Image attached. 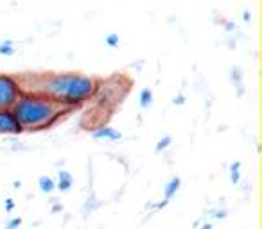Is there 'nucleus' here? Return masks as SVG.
Here are the masks:
<instances>
[{
    "label": "nucleus",
    "instance_id": "25",
    "mask_svg": "<svg viewBox=\"0 0 262 229\" xmlns=\"http://www.w3.org/2000/svg\"><path fill=\"white\" fill-rule=\"evenodd\" d=\"M201 229H212V222H205V224L201 226Z\"/></svg>",
    "mask_w": 262,
    "mask_h": 229
},
{
    "label": "nucleus",
    "instance_id": "17",
    "mask_svg": "<svg viewBox=\"0 0 262 229\" xmlns=\"http://www.w3.org/2000/svg\"><path fill=\"white\" fill-rule=\"evenodd\" d=\"M20 226H22V219H20V217H13V219L7 220L5 229H18Z\"/></svg>",
    "mask_w": 262,
    "mask_h": 229
},
{
    "label": "nucleus",
    "instance_id": "19",
    "mask_svg": "<svg viewBox=\"0 0 262 229\" xmlns=\"http://www.w3.org/2000/svg\"><path fill=\"white\" fill-rule=\"evenodd\" d=\"M15 209V199H5V211L11 213Z\"/></svg>",
    "mask_w": 262,
    "mask_h": 229
},
{
    "label": "nucleus",
    "instance_id": "3",
    "mask_svg": "<svg viewBox=\"0 0 262 229\" xmlns=\"http://www.w3.org/2000/svg\"><path fill=\"white\" fill-rule=\"evenodd\" d=\"M22 93L24 92L18 77L9 73H0V110H13Z\"/></svg>",
    "mask_w": 262,
    "mask_h": 229
},
{
    "label": "nucleus",
    "instance_id": "16",
    "mask_svg": "<svg viewBox=\"0 0 262 229\" xmlns=\"http://www.w3.org/2000/svg\"><path fill=\"white\" fill-rule=\"evenodd\" d=\"M95 201H97V199L94 197V195H92V201H86V204H84V213L88 215V211L90 213H92V211H95V209L99 208V203H95Z\"/></svg>",
    "mask_w": 262,
    "mask_h": 229
},
{
    "label": "nucleus",
    "instance_id": "2",
    "mask_svg": "<svg viewBox=\"0 0 262 229\" xmlns=\"http://www.w3.org/2000/svg\"><path fill=\"white\" fill-rule=\"evenodd\" d=\"M11 111L24 133V131H43L52 127L68 110L43 95L22 93Z\"/></svg>",
    "mask_w": 262,
    "mask_h": 229
},
{
    "label": "nucleus",
    "instance_id": "13",
    "mask_svg": "<svg viewBox=\"0 0 262 229\" xmlns=\"http://www.w3.org/2000/svg\"><path fill=\"white\" fill-rule=\"evenodd\" d=\"M171 143H173V136H171V135L162 136V138L158 140V143H157V145H155V151H157V152H163V151H167L169 147H171Z\"/></svg>",
    "mask_w": 262,
    "mask_h": 229
},
{
    "label": "nucleus",
    "instance_id": "9",
    "mask_svg": "<svg viewBox=\"0 0 262 229\" xmlns=\"http://www.w3.org/2000/svg\"><path fill=\"white\" fill-rule=\"evenodd\" d=\"M38 186H40V192L42 193H52L56 190V181H54L51 176H40L38 179Z\"/></svg>",
    "mask_w": 262,
    "mask_h": 229
},
{
    "label": "nucleus",
    "instance_id": "23",
    "mask_svg": "<svg viewBox=\"0 0 262 229\" xmlns=\"http://www.w3.org/2000/svg\"><path fill=\"white\" fill-rule=\"evenodd\" d=\"M242 18H244L246 22H250L252 20V13H250V11H244V16H242Z\"/></svg>",
    "mask_w": 262,
    "mask_h": 229
},
{
    "label": "nucleus",
    "instance_id": "21",
    "mask_svg": "<svg viewBox=\"0 0 262 229\" xmlns=\"http://www.w3.org/2000/svg\"><path fill=\"white\" fill-rule=\"evenodd\" d=\"M225 27H226V32H232V31H236V29H237L236 22H226Z\"/></svg>",
    "mask_w": 262,
    "mask_h": 229
},
{
    "label": "nucleus",
    "instance_id": "20",
    "mask_svg": "<svg viewBox=\"0 0 262 229\" xmlns=\"http://www.w3.org/2000/svg\"><path fill=\"white\" fill-rule=\"evenodd\" d=\"M59 211H63V204H61V203H54L52 204V209H51V213H59Z\"/></svg>",
    "mask_w": 262,
    "mask_h": 229
},
{
    "label": "nucleus",
    "instance_id": "5",
    "mask_svg": "<svg viewBox=\"0 0 262 229\" xmlns=\"http://www.w3.org/2000/svg\"><path fill=\"white\" fill-rule=\"evenodd\" d=\"M92 138L94 140H108V141H119L122 135L117 129L110 127V125H101L97 129L92 131Z\"/></svg>",
    "mask_w": 262,
    "mask_h": 229
},
{
    "label": "nucleus",
    "instance_id": "6",
    "mask_svg": "<svg viewBox=\"0 0 262 229\" xmlns=\"http://www.w3.org/2000/svg\"><path fill=\"white\" fill-rule=\"evenodd\" d=\"M74 184V177L68 170H59L58 172V181H56V190L61 193H67Z\"/></svg>",
    "mask_w": 262,
    "mask_h": 229
},
{
    "label": "nucleus",
    "instance_id": "8",
    "mask_svg": "<svg viewBox=\"0 0 262 229\" xmlns=\"http://www.w3.org/2000/svg\"><path fill=\"white\" fill-rule=\"evenodd\" d=\"M230 81L234 83V86L237 88V95L242 97L244 95V84H242V72L239 67H232L230 70Z\"/></svg>",
    "mask_w": 262,
    "mask_h": 229
},
{
    "label": "nucleus",
    "instance_id": "4",
    "mask_svg": "<svg viewBox=\"0 0 262 229\" xmlns=\"http://www.w3.org/2000/svg\"><path fill=\"white\" fill-rule=\"evenodd\" d=\"M22 129L11 110H0V135H20Z\"/></svg>",
    "mask_w": 262,
    "mask_h": 229
},
{
    "label": "nucleus",
    "instance_id": "15",
    "mask_svg": "<svg viewBox=\"0 0 262 229\" xmlns=\"http://www.w3.org/2000/svg\"><path fill=\"white\" fill-rule=\"evenodd\" d=\"M226 215H228V211H226L225 208H217V209H212V211H210V217H212L214 220L226 219Z\"/></svg>",
    "mask_w": 262,
    "mask_h": 229
},
{
    "label": "nucleus",
    "instance_id": "12",
    "mask_svg": "<svg viewBox=\"0 0 262 229\" xmlns=\"http://www.w3.org/2000/svg\"><path fill=\"white\" fill-rule=\"evenodd\" d=\"M16 52L13 40H2L0 42V56H13Z\"/></svg>",
    "mask_w": 262,
    "mask_h": 229
},
{
    "label": "nucleus",
    "instance_id": "24",
    "mask_svg": "<svg viewBox=\"0 0 262 229\" xmlns=\"http://www.w3.org/2000/svg\"><path fill=\"white\" fill-rule=\"evenodd\" d=\"M20 186H22V181H13V188H15V190H18Z\"/></svg>",
    "mask_w": 262,
    "mask_h": 229
},
{
    "label": "nucleus",
    "instance_id": "22",
    "mask_svg": "<svg viewBox=\"0 0 262 229\" xmlns=\"http://www.w3.org/2000/svg\"><path fill=\"white\" fill-rule=\"evenodd\" d=\"M167 201H163V199H162V203H157V204H155V209H163V208H165V206H167Z\"/></svg>",
    "mask_w": 262,
    "mask_h": 229
},
{
    "label": "nucleus",
    "instance_id": "1",
    "mask_svg": "<svg viewBox=\"0 0 262 229\" xmlns=\"http://www.w3.org/2000/svg\"><path fill=\"white\" fill-rule=\"evenodd\" d=\"M20 79L31 81V84L22 86L24 93H38L63 106L68 111L76 110L88 102L95 93L97 81L90 75L67 72V73H36L22 75Z\"/></svg>",
    "mask_w": 262,
    "mask_h": 229
},
{
    "label": "nucleus",
    "instance_id": "7",
    "mask_svg": "<svg viewBox=\"0 0 262 229\" xmlns=\"http://www.w3.org/2000/svg\"><path fill=\"white\" fill-rule=\"evenodd\" d=\"M180 186H182V179H180L178 176L171 177V179L167 181V184L163 186V201H167L169 203V201L178 193Z\"/></svg>",
    "mask_w": 262,
    "mask_h": 229
},
{
    "label": "nucleus",
    "instance_id": "14",
    "mask_svg": "<svg viewBox=\"0 0 262 229\" xmlns=\"http://www.w3.org/2000/svg\"><path fill=\"white\" fill-rule=\"evenodd\" d=\"M105 43L108 45L110 48H119V43H121V38L117 32H108L105 38Z\"/></svg>",
    "mask_w": 262,
    "mask_h": 229
},
{
    "label": "nucleus",
    "instance_id": "18",
    "mask_svg": "<svg viewBox=\"0 0 262 229\" xmlns=\"http://www.w3.org/2000/svg\"><path fill=\"white\" fill-rule=\"evenodd\" d=\"M185 100H187V99H185V95H183V93H178V95H176V97L173 99V104H174V106H183V104H185Z\"/></svg>",
    "mask_w": 262,
    "mask_h": 229
},
{
    "label": "nucleus",
    "instance_id": "10",
    "mask_svg": "<svg viewBox=\"0 0 262 229\" xmlns=\"http://www.w3.org/2000/svg\"><path fill=\"white\" fill-rule=\"evenodd\" d=\"M153 104V90L151 88H142L140 90V97H138V106L142 110L151 108Z\"/></svg>",
    "mask_w": 262,
    "mask_h": 229
},
{
    "label": "nucleus",
    "instance_id": "11",
    "mask_svg": "<svg viewBox=\"0 0 262 229\" xmlns=\"http://www.w3.org/2000/svg\"><path fill=\"white\" fill-rule=\"evenodd\" d=\"M241 161H234L230 165V181L232 184H239L241 183Z\"/></svg>",
    "mask_w": 262,
    "mask_h": 229
}]
</instances>
